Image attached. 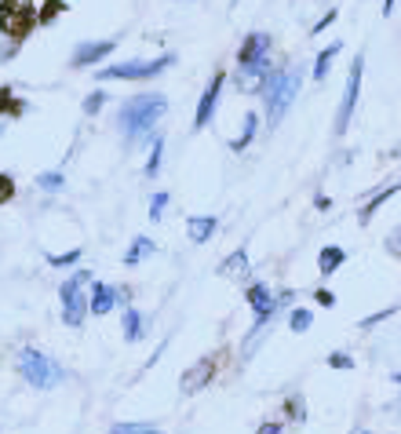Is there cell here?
I'll list each match as a JSON object with an SVG mask.
<instances>
[{
    "mask_svg": "<svg viewBox=\"0 0 401 434\" xmlns=\"http://www.w3.org/2000/svg\"><path fill=\"white\" fill-rule=\"evenodd\" d=\"M165 110H168V99L161 95V91H142V95H132L128 103H120L117 128H120V135H125V143L146 139L153 128H157Z\"/></svg>",
    "mask_w": 401,
    "mask_h": 434,
    "instance_id": "1",
    "label": "cell"
},
{
    "mask_svg": "<svg viewBox=\"0 0 401 434\" xmlns=\"http://www.w3.org/2000/svg\"><path fill=\"white\" fill-rule=\"evenodd\" d=\"M303 84V73L299 70H270L259 84V95L266 103V124L270 128H277L281 124V117L288 113L292 99H296V91Z\"/></svg>",
    "mask_w": 401,
    "mask_h": 434,
    "instance_id": "2",
    "label": "cell"
},
{
    "mask_svg": "<svg viewBox=\"0 0 401 434\" xmlns=\"http://www.w3.org/2000/svg\"><path fill=\"white\" fill-rule=\"evenodd\" d=\"M19 372L29 380V387H37V391H51V387L63 383V376H66V372L58 368V361L48 358V354L37 351V347L19 351Z\"/></svg>",
    "mask_w": 401,
    "mask_h": 434,
    "instance_id": "3",
    "label": "cell"
},
{
    "mask_svg": "<svg viewBox=\"0 0 401 434\" xmlns=\"http://www.w3.org/2000/svg\"><path fill=\"white\" fill-rule=\"evenodd\" d=\"M175 62V55H161V58H132V62H117V66H103L99 81H150L165 73Z\"/></svg>",
    "mask_w": 401,
    "mask_h": 434,
    "instance_id": "4",
    "label": "cell"
},
{
    "mask_svg": "<svg viewBox=\"0 0 401 434\" xmlns=\"http://www.w3.org/2000/svg\"><path fill=\"white\" fill-rule=\"evenodd\" d=\"M84 285H88V270H77L70 281L58 285V299H63V321L70 329H80L84 318H88V292H84Z\"/></svg>",
    "mask_w": 401,
    "mask_h": 434,
    "instance_id": "5",
    "label": "cell"
},
{
    "mask_svg": "<svg viewBox=\"0 0 401 434\" xmlns=\"http://www.w3.org/2000/svg\"><path fill=\"white\" fill-rule=\"evenodd\" d=\"M33 22H37L33 0H0V33L4 37L22 41L33 29Z\"/></svg>",
    "mask_w": 401,
    "mask_h": 434,
    "instance_id": "6",
    "label": "cell"
},
{
    "mask_svg": "<svg viewBox=\"0 0 401 434\" xmlns=\"http://www.w3.org/2000/svg\"><path fill=\"white\" fill-rule=\"evenodd\" d=\"M361 70H365V55H358L350 62L347 88H343V103H339V113H335V135H343L347 124H350V117H354V106H358V95H361Z\"/></svg>",
    "mask_w": 401,
    "mask_h": 434,
    "instance_id": "7",
    "label": "cell"
},
{
    "mask_svg": "<svg viewBox=\"0 0 401 434\" xmlns=\"http://www.w3.org/2000/svg\"><path fill=\"white\" fill-rule=\"evenodd\" d=\"M117 41H120V37H106V41H80V44L73 48L70 66H77V70H84V66H99L103 58H110V55H113Z\"/></svg>",
    "mask_w": 401,
    "mask_h": 434,
    "instance_id": "8",
    "label": "cell"
},
{
    "mask_svg": "<svg viewBox=\"0 0 401 434\" xmlns=\"http://www.w3.org/2000/svg\"><path fill=\"white\" fill-rule=\"evenodd\" d=\"M223 84H226V73H223V70L212 73L204 95H201V103H197V113H194V128H204V124H212V113H215V106H219V95H223Z\"/></svg>",
    "mask_w": 401,
    "mask_h": 434,
    "instance_id": "9",
    "label": "cell"
},
{
    "mask_svg": "<svg viewBox=\"0 0 401 434\" xmlns=\"http://www.w3.org/2000/svg\"><path fill=\"white\" fill-rule=\"evenodd\" d=\"M270 37L266 33H249L241 41V48H237V66H252V62H263L266 55H270Z\"/></svg>",
    "mask_w": 401,
    "mask_h": 434,
    "instance_id": "10",
    "label": "cell"
},
{
    "mask_svg": "<svg viewBox=\"0 0 401 434\" xmlns=\"http://www.w3.org/2000/svg\"><path fill=\"white\" fill-rule=\"evenodd\" d=\"M212 372H215V358H201L194 368H187V372H182V394H197L208 380H212Z\"/></svg>",
    "mask_w": 401,
    "mask_h": 434,
    "instance_id": "11",
    "label": "cell"
},
{
    "mask_svg": "<svg viewBox=\"0 0 401 434\" xmlns=\"http://www.w3.org/2000/svg\"><path fill=\"white\" fill-rule=\"evenodd\" d=\"M117 306V289L113 285H106V281H95L91 285V299H88V310L95 318H103V314H110V310Z\"/></svg>",
    "mask_w": 401,
    "mask_h": 434,
    "instance_id": "12",
    "label": "cell"
},
{
    "mask_svg": "<svg viewBox=\"0 0 401 434\" xmlns=\"http://www.w3.org/2000/svg\"><path fill=\"white\" fill-rule=\"evenodd\" d=\"M215 227H219V219H215V215H194V219H187V237H190L194 244H204V241L215 234Z\"/></svg>",
    "mask_w": 401,
    "mask_h": 434,
    "instance_id": "13",
    "label": "cell"
},
{
    "mask_svg": "<svg viewBox=\"0 0 401 434\" xmlns=\"http://www.w3.org/2000/svg\"><path fill=\"white\" fill-rule=\"evenodd\" d=\"M249 252H244V248H237V252H230L223 263H219V274L223 277H234V281H241V277H249Z\"/></svg>",
    "mask_w": 401,
    "mask_h": 434,
    "instance_id": "14",
    "label": "cell"
},
{
    "mask_svg": "<svg viewBox=\"0 0 401 434\" xmlns=\"http://www.w3.org/2000/svg\"><path fill=\"white\" fill-rule=\"evenodd\" d=\"M347 263V252H343V248H339V244H325L321 248V252H318V270L325 274V277H332L339 267H343Z\"/></svg>",
    "mask_w": 401,
    "mask_h": 434,
    "instance_id": "15",
    "label": "cell"
},
{
    "mask_svg": "<svg viewBox=\"0 0 401 434\" xmlns=\"http://www.w3.org/2000/svg\"><path fill=\"white\" fill-rule=\"evenodd\" d=\"M397 190H401V179H397V182H390V186H387V190H380V194H373V201H368V205H365V208L358 212V223H361V227H365V223H373V215L380 212V205H383L387 197H394Z\"/></svg>",
    "mask_w": 401,
    "mask_h": 434,
    "instance_id": "16",
    "label": "cell"
},
{
    "mask_svg": "<svg viewBox=\"0 0 401 434\" xmlns=\"http://www.w3.org/2000/svg\"><path fill=\"white\" fill-rule=\"evenodd\" d=\"M256 132H259V117H256V113H244V128H241V135L230 143V150H234V153L249 150V146H252V139H256Z\"/></svg>",
    "mask_w": 401,
    "mask_h": 434,
    "instance_id": "17",
    "label": "cell"
},
{
    "mask_svg": "<svg viewBox=\"0 0 401 434\" xmlns=\"http://www.w3.org/2000/svg\"><path fill=\"white\" fill-rule=\"evenodd\" d=\"M339 51H343V44L335 41V44H328V48L314 58V81H325V77H328V70H332V62H335Z\"/></svg>",
    "mask_w": 401,
    "mask_h": 434,
    "instance_id": "18",
    "label": "cell"
},
{
    "mask_svg": "<svg viewBox=\"0 0 401 434\" xmlns=\"http://www.w3.org/2000/svg\"><path fill=\"white\" fill-rule=\"evenodd\" d=\"M146 256H153V241H150V237H135V241H132V248L125 252V263H128V267H135V263H142Z\"/></svg>",
    "mask_w": 401,
    "mask_h": 434,
    "instance_id": "19",
    "label": "cell"
},
{
    "mask_svg": "<svg viewBox=\"0 0 401 434\" xmlns=\"http://www.w3.org/2000/svg\"><path fill=\"white\" fill-rule=\"evenodd\" d=\"M125 339L128 343H135V339H142V318H139V310L135 306H125Z\"/></svg>",
    "mask_w": 401,
    "mask_h": 434,
    "instance_id": "20",
    "label": "cell"
},
{
    "mask_svg": "<svg viewBox=\"0 0 401 434\" xmlns=\"http://www.w3.org/2000/svg\"><path fill=\"white\" fill-rule=\"evenodd\" d=\"M161 157H165V139L157 135V139H153V146H150V157H146V175L150 179L161 172Z\"/></svg>",
    "mask_w": 401,
    "mask_h": 434,
    "instance_id": "21",
    "label": "cell"
},
{
    "mask_svg": "<svg viewBox=\"0 0 401 434\" xmlns=\"http://www.w3.org/2000/svg\"><path fill=\"white\" fill-rule=\"evenodd\" d=\"M311 325H314V314H311L306 306H296L292 314H288V329H292V332H306Z\"/></svg>",
    "mask_w": 401,
    "mask_h": 434,
    "instance_id": "22",
    "label": "cell"
},
{
    "mask_svg": "<svg viewBox=\"0 0 401 434\" xmlns=\"http://www.w3.org/2000/svg\"><path fill=\"white\" fill-rule=\"evenodd\" d=\"M63 172H41L37 175V186H41V190H48V194H55V190H63Z\"/></svg>",
    "mask_w": 401,
    "mask_h": 434,
    "instance_id": "23",
    "label": "cell"
},
{
    "mask_svg": "<svg viewBox=\"0 0 401 434\" xmlns=\"http://www.w3.org/2000/svg\"><path fill=\"white\" fill-rule=\"evenodd\" d=\"M110 434H165L157 427H146V423H113Z\"/></svg>",
    "mask_w": 401,
    "mask_h": 434,
    "instance_id": "24",
    "label": "cell"
},
{
    "mask_svg": "<svg viewBox=\"0 0 401 434\" xmlns=\"http://www.w3.org/2000/svg\"><path fill=\"white\" fill-rule=\"evenodd\" d=\"M103 106H106V91H91V95L84 99V113H88V117H95Z\"/></svg>",
    "mask_w": 401,
    "mask_h": 434,
    "instance_id": "25",
    "label": "cell"
},
{
    "mask_svg": "<svg viewBox=\"0 0 401 434\" xmlns=\"http://www.w3.org/2000/svg\"><path fill=\"white\" fill-rule=\"evenodd\" d=\"M51 267H77L80 263V248H73V252H63V256H48Z\"/></svg>",
    "mask_w": 401,
    "mask_h": 434,
    "instance_id": "26",
    "label": "cell"
},
{
    "mask_svg": "<svg viewBox=\"0 0 401 434\" xmlns=\"http://www.w3.org/2000/svg\"><path fill=\"white\" fill-rule=\"evenodd\" d=\"M15 197V179L8 172H0V205H8Z\"/></svg>",
    "mask_w": 401,
    "mask_h": 434,
    "instance_id": "27",
    "label": "cell"
},
{
    "mask_svg": "<svg viewBox=\"0 0 401 434\" xmlns=\"http://www.w3.org/2000/svg\"><path fill=\"white\" fill-rule=\"evenodd\" d=\"M165 208H168V194H153V201H150V219L157 223L161 215H165Z\"/></svg>",
    "mask_w": 401,
    "mask_h": 434,
    "instance_id": "28",
    "label": "cell"
},
{
    "mask_svg": "<svg viewBox=\"0 0 401 434\" xmlns=\"http://www.w3.org/2000/svg\"><path fill=\"white\" fill-rule=\"evenodd\" d=\"M63 8H66L63 0H44V11H41L37 19H41V22H51L55 15H63Z\"/></svg>",
    "mask_w": 401,
    "mask_h": 434,
    "instance_id": "29",
    "label": "cell"
},
{
    "mask_svg": "<svg viewBox=\"0 0 401 434\" xmlns=\"http://www.w3.org/2000/svg\"><path fill=\"white\" fill-rule=\"evenodd\" d=\"M285 413H288L292 420H303V416H306V413H303V398H299V394H292V398L285 401Z\"/></svg>",
    "mask_w": 401,
    "mask_h": 434,
    "instance_id": "30",
    "label": "cell"
},
{
    "mask_svg": "<svg viewBox=\"0 0 401 434\" xmlns=\"http://www.w3.org/2000/svg\"><path fill=\"white\" fill-rule=\"evenodd\" d=\"M328 365L332 368H354V358L343 354V351H335V354H328Z\"/></svg>",
    "mask_w": 401,
    "mask_h": 434,
    "instance_id": "31",
    "label": "cell"
},
{
    "mask_svg": "<svg viewBox=\"0 0 401 434\" xmlns=\"http://www.w3.org/2000/svg\"><path fill=\"white\" fill-rule=\"evenodd\" d=\"M390 314H394V306H387V310H380V314H373V318H365V321H361V329H373V325H380V321H387Z\"/></svg>",
    "mask_w": 401,
    "mask_h": 434,
    "instance_id": "32",
    "label": "cell"
},
{
    "mask_svg": "<svg viewBox=\"0 0 401 434\" xmlns=\"http://www.w3.org/2000/svg\"><path fill=\"white\" fill-rule=\"evenodd\" d=\"M387 248H390L394 256H401V227H397V230H394V234L387 237Z\"/></svg>",
    "mask_w": 401,
    "mask_h": 434,
    "instance_id": "33",
    "label": "cell"
},
{
    "mask_svg": "<svg viewBox=\"0 0 401 434\" xmlns=\"http://www.w3.org/2000/svg\"><path fill=\"white\" fill-rule=\"evenodd\" d=\"M314 299H318L321 306H335V296H332L328 289H318V292H314Z\"/></svg>",
    "mask_w": 401,
    "mask_h": 434,
    "instance_id": "34",
    "label": "cell"
},
{
    "mask_svg": "<svg viewBox=\"0 0 401 434\" xmlns=\"http://www.w3.org/2000/svg\"><path fill=\"white\" fill-rule=\"evenodd\" d=\"M259 434H285L281 423H259Z\"/></svg>",
    "mask_w": 401,
    "mask_h": 434,
    "instance_id": "35",
    "label": "cell"
},
{
    "mask_svg": "<svg viewBox=\"0 0 401 434\" xmlns=\"http://www.w3.org/2000/svg\"><path fill=\"white\" fill-rule=\"evenodd\" d=\"M332 22H335V8H332V11H328V15L318 22V26H314V33H321V29H325V26H332Z\"/></svg>",
    "mask_w": 401,
    "mask_h": 434,
    "instance_id": "36",
    "label": "cell"
},
{
    "mask_svg": "<svg viewBox=\"0 0 401 434\" xmlns=\"http://www.w3.org/2000/svg\"><path fill=\"white\" fill-rule=\"evenodd\" d=\"M394 11V0H383V15H390Z\"/></svg>",
    "mask_w": 401,
    "mask_h": 434,
    "instance_id": "37",
    "label": "cell"
},
{
    "mask_svg": "<svg viewBox=\"0 0 401 434\" xmlns=\"http://www.w3.org/2000/svg\"><path fill=\"white\" fill-rule=\"evenodd\" d=\"M394 383H397V387H401V372H397V376H394Z\"/></svg>",
    "mask_w": 401,
    "mask_h": 434,
    "instance_id": "38",
    "label": "cell"
}]
</instances>
